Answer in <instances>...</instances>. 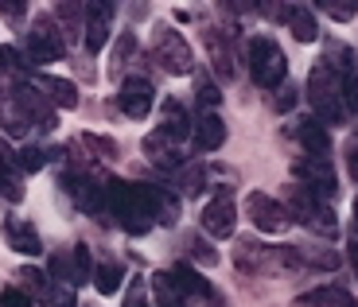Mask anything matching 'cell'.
<instances>
[{"mask_svg":"<svg viewBox=\"0 0 358 307\" xmlns=\"http://www.w3.org/2000/svg\"><path fill=\"white\" fill-rule=\"evenodd\" d=\"M242 59L245 66H250V78L257 82V86H285L288 78V59L285 51H280L277 39H268V36H253L242 43Z\"/></svg>","mask_w":358,"mask_h":307,"instance_id":"6da1fadb","label":"cell"},{"mask_svg":"<svg viewBox=\"0 0 358 307\" xmlns=\"http://www.w3.org/2000/svg\"><path fill=\"white\" fill-rule=\"evenodd\" d=\"M285 207H288V218L300 222L312 237H323V241H335L339 237V218H335V210L323 199H315L308 190H292V199Z\"/></svg>","mask_w":358,"mask_h":307,"instance_id":"7a4b0ae2","label":"cell"},{"mask_svg":"<svg viewBox=\"0 0 358 307\" xmlns=\"http://www.w3.org/2000/svg\"><path fill=\"white\" fill-rule=\"evenodd\" d=\"M106 210H113V222L125 226L129 234H148L152 230V218H148L141 195H136V183L109 179L106 183Z\"/></svg>","mask_w":358,"mask_h":307,"instance_id":"3957f363","label":"cell"},{"mask_svg":"<svg viewBox=\"0 0 358 307\" xmlns=\"http://www.w3.org/2000/svg\"><path fill=\"white\" fill-rule=\"evenodd\" d=\"M308 101H312V113L320 125H343V82L335 78L327 66H315L312 74H308Z\"/></svg>","mask_w":358,"mask_h":307,"instance_id":"277c9868","label":"cell"},{"mask_svg":"<svg viewBox=\"0 0 358 307\" xmlns=\"http://www.w3.org/2000/svg\"><path fill=\"white\" fill-rule=\"evenodd\" d=\"M59 183H63V190L78 202L82 214H101V210H106V179H98L94 172L66 167V172H59Z\"/></svg>","mask_w":358,"mask_h":307,"instance_id":"5b68a950","label":"cell"},{"mask_svg":"<svg viewBox=\"0 0 358 307\" xmlns=\"http://www.w3.org/2000/svg\"><path fill=\"white\" fill-rule=\"evenodd\" d=\"M66 54V39L55 31L51 20H39L24 39V63L27 66H51Z\"/></svg>","mask_w":358,"mask_h":307,"instance_id":"8992f818","label":"cell"},{"mask_svg":"<svg viewBox=\"0 0 358 307\" xmlns=\"http://www.w3.org/2000/svg\"><path fill=\"white\" fill-rule=\"evenodd\" d=\"M152 54H156V63H160L168 74H191L195 70L191 43L179 36V31H171V27H160V31L152 36Z\"/></svg>","mask_w":358,"mask_h":307,"instance_id":"52a82bcc","label":"cell"},{"mask_svg":"<svg viewBox=\"0 0 358 307\" xmlns=\"http://www.w3.org/2000/svg\"><path fill=\"white\" fill-rule=\"evenodd\" d=\"M296 183H300V190H308V195H315V199H335L339 195V179H335L331 163L327 160H300L292 167Z\"/></svg>","mask_w":358,"mask_h":307,"instance_id":"ba28073f","label":"cell"},{"mask_svg":"<svg viewBox=\"0 0 358 307\" xmlns=\"http://www.w3.org/2000/svg\"><path fill=\"white\" fill-rule=\"evenodd\" d=\"M250 218L261 234H285V230L292 226L288 207L280 199H273V195H265V190H253L250 195Z\"/></svg>","mask_w":358,"mask_h":307,"instance_id":"9c48e42d","label":"cell"},{"mask_svg":"<svg viewBox=\"0 0 358 307\" xmlns=\"http://www.w3.org/2000/svg\"><path fill=\"white\" fill-rule=\"evenodd\" d=\"M136 195H141L144 210L152 218V226H176L179 222V199L160 183H136Z\"/></svg>","mask_w":358,"mask_h":307,"instance_id":"30bf717a","label":"cell"},{"mask_svg":"<svg viewBox=\"0 0 358 307\" xmlns=\"http://www.w3.org/2000/svg\"><path fill=\"white\" fill-rule=\"evenodd\" d=\"M234 226H238V207H234V195L230 190H218L215 199L203 207V230L210 237H230L234 234Z\"/></svg>","mask_w":358,"mask_h":307,"instance_id":"8fae6325","label":"cell"},{"mask_svg":"<svg viewBox=\"0 0 358 307\" xmlns=\"http://www.w3.org/2000/svg\"><path fill=\"white\" fill-rule=\"evenodd\" d=\"M152 101H156V93H152V86H148L144 78H125L121 82V90H117V109H121L129 121L148 117V113H152Z\"/></svg>","mask_w":358,"mask_h":307,"instance_id":"7c38bea8","label":"cell"},{"mask_svg":"<svg viewBox=\"0 0 358 307\" xmlns=\"http://www.w3.org/2000/svg\"><path fill=\"white\" fill-rule=\"evenodd\" d=\"M141 148H144V156H148V160L160 163V167H168V172H179V167L187 163V156H183V144H179V140H171L164 128H156V133L144 136Z\"/></svg>","mask_w":358,"mask_h":307,"instance_id":"4fadbf2b","label":"cell"},{"mask_svg":"<svg viewBox=\"0 0 358 307\" xmlns=\"http://www.w3.org/2000/svg\"><path fill=\"white\" fill-rule=\"evenodd\" d=\"M191 140H195L199 152H215V148L226 144V121L218 113H203L199 109L195 125H191Z\"/></svg>","mask_w":358,"mask_h":307,"instance_id":"5bb4252c","label":"cell"},{"mask_svg":"<svg viewBox=\"0 0 358 307\" xmlns=\"http://www.w3.org/2000/svg\"><path fill=\"white\" fill-rule=\"evenodd\" d=\"M109 20H113V4H86V31H82V43L86 51L98 54L109 39Z\"/></svg>","mask_w":358,"mask_h":307,"instance_id":"9a60e30c","label":"cell"},{"mask_svg":"<svg viewBox=\"0 0 358 307\" xmlns=\"http://www.w3.org/2000/svg\"><path fill=\"white\" fill-rule=\"evenodd\" d=\"M4 237H8V245L16 249V253H24V257H36L39 249H43L39 230L31 226V222H24V218H8V222H4Z\"/></svg>","mask_w":358,"mask_h":307,"instance_id":"2e32d148","label":"cell"},{"mask_svg":"<svg viewBox=\"0 0 358 307\" xmlns=\"http://www.w3.org/2000/svg\"><path fill=\"white\" fill-rule=\"evenodd\" d=\"M31 86H36L55 109H74L78 105V90H74V82H66V78H47L43 74V78H31Z\"/></svg>","mask_w":358,"mask_h":307,"instance_id":"e0dca14e","label":"cell"},{"mask_svg":"<svg viewBox=\"0 0 358 307\" xmlns=\"http://www.w3.org/2000/svg\"><path fill=\"white\" fill-rule=\"evenodd\" d=\"M292 307H355V299H350V292L339 288V284H323V288H312V292H304V296H296Z\"/></svg>","mask_w":358,"mask_h":307,"instance_id":"ac0fdd59","label":"cell"},{"mask_svg":"<svg viewBox=\"0 0 358 307\" xmlns=\"http://www.w3.org/2000/svg\"><path fill=\"white\" fill-rule=\"evenodd\" d=\"M296 140H300V148L312 160H327V152H331V136H327V128L320 121H304V125L296 128Z\"/></svg>","mask_w":358,"mask_h":307,"instance_id":"d6986e66","label":"cell"},{"mask_svg":"<svg viewBox=\"0 0 358 307\" xmlns=\"http://www.w3.org/2000/svg\"><path fill=\"white\" fill-rule=\"evenodd\" d=\"M16 288L24 292L31 304H51V280H47V272L39 269H16Z\"/></svg>","mask_w":358,"mask_h":307,"instance_id":"ffe728a7","label":"cell"},{"mask_svg":"<svg viewBox=\"0 0 358 307\" xmlns=\"http://www.w3.org/2000/svg\"><path fill=\"white\" fill-rule=\"evenodd\" d=\"M191 125H195V121H187V109L179 105V101H164V125H160V128L171 136V140H179V144H187Z\"/></svg>","mask_w":358,"mask_h":307,"instance_id":"44dd1931","label":"cell"},{"mask_svg":"<svg viewBox=\"0 0 358 307\" xmlns=\"http://www.w3.org/2000/svg\"><path fill=\"white\" fill-rule=\"evenodd\" d=\"M230 36H234L230 27H222V31H215V27H210V31H206V47H210V63H215V70L222 74V78H230V70H234V63H230V43H226Z\"/></svg>","mask_w":358,"mask_h":307,"instance_id":"7402d4cb","label":"cell"},{"mask_svg":"<svg viewBox=\"0 0 358 307\" xmlns=\"http://www.w3.org/2000/svg\"><path fill=\"white\" fill-rule=\"evenodd\" d=\"M285 16H288V24H292V36L300 39V43H312V39H320V24H315V12H312V8L288 4Z\"/></svg>","mask_w":358,"mask_h":307,"instance_id":"603a6c76","label":"cell"},{"mask_svg":"<svg viewBox=\"0 0 358 307\" xmlns=\"http://www.w3.org/2000/svg\"><path fill=\"white\" fill-rule=\"evenodd\" d=\"M0 125H4V133H12V136L31 133V121H27V113L20 109L16 98H0Z\"/></svg>","mask_w":358,"mask_h":307,"instance_id":"cb8c5ba5","label":"cell"},{"mask_svg":"<svg viewBox=\"0 0 358 307\" xmlns=\"http://www.w3.org/2000/svg\"><path fill=\"white\" fill-rule=\"evenodd\" d=\"M121 280H125V272H121V264H117V261L94 264V284H98L101 296H113V292L121 288Z\"/></svg>","mask_w":358,"mask_h":307,"instance_id":"d4e9b609","label":"cell"},{"mask_svg":"<svg viewBox=\"0 0 358 307\" xmlns=\"http://www.w3.org/2000/svg\"><path fill=\"white\" fill-rule=\"evenodd\" d=\"M206 167H199V163H183L176 172V183H179V190H187V195H199L203 190V183H206Z\"/></svg>","mask_w":358,"mask_h":307,"instance_id":"484cf974","label":"cell"},{"mask_svg":"<svg viewBox=\"0 0 358 307\" xmlns=\"http://www.w3.org/2000/svg\"><path fill=\"white\" fill-rule=\"evenodd\" d=\"M195 98H199V105H203V113H218V105H222V93L215 90V82L206 78V74H199Z\"/></svg>","mask_w":358,"mask_h":307,"instance_id":"4316f807","label":"cell"},{"mask_svg":"<svg viewBox=\"0 0 358 307\" xmlns=\"http://www.w3.org/2000/svg\"><path fill=\"white\" fill-rule=\"evenodd\" d=\"M71 261H74V284L94 280V257H90V245H74Z\"/></svg>","mask_w":358,"mask_h":307,"instance_id":"83f0119b","label":"cell"},{"mask_svg":"<svg viewBox=\"0 0 358 307\" xmlns=\"http://www.w3.org/2000/svg\"><path fill=\"white\" fill-rule=\"evenodd\" d=\"M133 54H136V39L125 31V36L117 39V54H113V66H109V70H113V78H121V66H125Z\"/></svg>","mask_w":358,"mask_h":307,"instance_id":"f1b7e54d","label":"cell"},{"mask_svg":"<svg viewBox=\"0 0 358 307\" xmlns=\"http://www.w3.org/2000/svg\"><path fill=\"white\" fill-rule=\"evenodd\" d=\"M47 156H51V152H43V148H36V144H31V148H20V152H16L20 172H39V167L47 163Z\"/></svg>","mask_w":358,"mask_h":307,"instance_id":"f546056e","label":"cell"},{"mask_svg":"<svg viewBox=\"0 0 358 307\" xmlns=\"http://www.w3.org/2000/svg\"><path fill=\"white\" fill-rule=\"evenodd\" d=\"M82 144H90V152L101 156V160H113V156H117V144L109 140V136H90V133H82Z\"/></svg>","mask_w":358,"mask_h":307,"instance_id":"4dcf8cb0","label":"cell"},{"mask_svg":"<svg viewBox=\"0 0 358 307\" xmlns=\"http://www.w3.org/2000/svg\"><path fill=\"white\" fill-rule=\"evenodd\" d=\"M320 8L327 12V16H335V20H350L358 12V4H350V0H323Z\"/></svg>","mask_w":358,"mask_h":307,"instance_id":"1f68e13d","label":"cell"},{"mask_svg":"<svg viewBox=\"0 0 358 307\" xmlns=\"http://www.w3.org/2000/svg\"><path fill=\"white\" fill-rule=\"evenodd\" d=\"M343 109L347 113H358V70L350 78H343Z\"/></svg>","mask_w":358,"mask_h":307,"instance_id":"d6a6232c","label":"cell"},{"mask_svg":"<svg viewBox=\"0 0 358 307\" xmlns=\"http://www.w3.org/2000/svg\"><path fill=\"white\" fill-rule=\"evenodd\" d=\"M59 16H63V31L74 36L78 31V16H86V8H78V4H59Z\"/></svg>","mask_w":358,"mask_h":307,"instance_id":"836d02e7","label":"cell"},{"mask_svg":"<svg viewBox=\"0 0 358 307\" xmlns=\"http://www.w3.org/2000/svg\"><path fill=\"white\" fill-rule=\"evenodd\" d=\"M144 288H148V280H144V276H136V280L129 284V296H125V307H148V299H144Z\"/></svg>","mask_w":358,"mask_h":307,"instance_id":"e575fe53","label":"cell"},{"mask_svg":"<svg viewBox=\"0 0 358 307\" xmlns=\"http://www.w3.org/2000/svg\"><path fill=\"white\" fill-rule=\"evenodd\" d=\"M51 307H78L71 284H59V288H51Z\"/></svg>","mask_w":358,"mask_h":307,"instance_id":"d590c367","label":"cell"},{"mask_svg":"<svg viewBox=\"0 0 358 307\" xmlns=\"http://www.w3.org/2000/svg\"><path fill=\"white\" fill-rule=\"evenodd\" d=\"M0 307H31V299H27L24 292H20L16 284H12V288L0 292Z\"/></svg>","mask_w":358,"mask_h":307,"instance_id":"8d00e7d4","label":"cell"},{"mask_svg":"<svg viewBox=\"0 0 358 307\" xmlns=\"http://www.w3.org/2000/svg\"><path fill=\"white\" fill-rule=\"evenodd\" d=\"M292 101H296V90H292V86H285V90L277 93V109H280V113H288V109H292Z\"/></svg>","mask_w":358,"mask_h":307,"instance_id":"74e56055","label":"cell"},{"mask_svg":"<svg viewBox=\"0 0 358 307\" xmlns=\"http://www.w3.org/2000/svg\"><path fill=\"white\" fill-rule=\"evenodd\" d=\"M0 12H4V16H12V20H24L27 16V4H0Z\"/></svg>","mask_w":358,"mask_h":307,"instance_id":"f35d334b","label":"cell"},{"mask_svg":"<svg viewBox=\"0 0 358 307\" xmlns=\"http://www.w3.org/2000/svg\"><path fill=\"white\" fill-rule=\"evenodd\" d=\"M347 172H350V179L358 183V144H355V148H350V152H347Z\"/></svg>","mask_w":358,"mask_h":307,"instance_id":"ab89813d","label":"cell"},{"mask_svg":"<svg viewBox=\"0 0 358 307\" xmlns=\"http://www.w3.org/2000/svg\"><path fill=\"white\" fill-rule=\"evenodd\" d=\"M347 253H350V261H355V269H358V241H350V249H347Z\"/></svg>","mask_w":358,"mask_h":307,"instance_id":"60d3db41","label":"cell"},{"mask_svg":"<svg viewBox=\"0 0 358 307\" xmlns=\"http://www.w3.org/2000/svg\"><path fill=\"white\" fill-rule=\"evenodd\" d=\"M355 226H358V199H355Z\"/></svg>","mask_w":358,"mask_h":307,"instance_id":"b9f144b4","label":"cell"}]
</instances>
